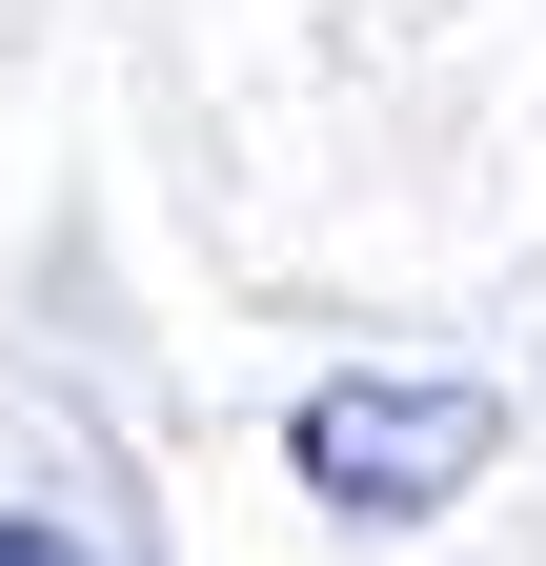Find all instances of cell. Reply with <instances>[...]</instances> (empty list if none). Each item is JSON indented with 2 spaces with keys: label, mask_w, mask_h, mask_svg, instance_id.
<instances>
[{
  "label": "cell",
  "mask_w": 546,
  "mask_h": 566,
  "mask_svg": "<svg viewBox=\"0 0 546 566\" xmlns=\"http://www.w3.org/2000/svg\"><path fill=\"white\" fill-rule=\"evenodd\" d=\"M486 446H506V405H486V385H324V405L284 424V465L324 485V506H365V526H426Z\"/></svg>",
  "instance_id": "6da1fadb"
},
{
  "label": "cell",
  "mask_w": 546,
  "mask_h": 566,
  "mask_svg": "<svg viewBox=\"0 0 546 566\" xmlns=\"http://www.w3.org/2000/svg\"><path fill=\"white\" fill-rule=\"evenodd\" d=\"M0 566H102V546L82 526H0Z\"/></svg>",
  "instance_id": "7a4b0ae2"
}]
</instances>
